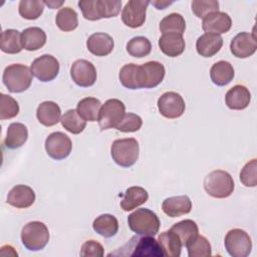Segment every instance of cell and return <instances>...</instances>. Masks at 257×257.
Returning a JSON list of instances; mask_svg holds the SVG:
<instances>
[{
  "label": "cell",
  "mask_w": 257,
  "mask_h": 257,
  "mask_svg": "<svg viewBox=\"0 0 257 257\" xmlns=\"http://www.w3.org/2000/svg\"><path fill=\"white\" fill-rule=\"evenodd\" d=\"M101 102L95 97H84L77 103L76 110L78 114L88 121H96L98 119Z\"/></svg>",
  "instance_id": "obj_33"
},
{
  "label": "cell",
  "mask_w": 257,
  "mask_h": 257,
  "mask_svg": "<svg viewBox=\"0 0 257 257\" xmlns=\"http://www.w3.org/2000/svg\"><path fill=\"white\" fill-rule=\"evenodd\" d=\"M140 147L134 138L115 140L110 147V155L114 163L120 167L128 168L139 159Z\"/></svg>",
  "instance_id": "obj_6"
},
{
  "label": "cell",
  "mask_w": 257,
  "mask_h": 257,
  "mask_svg": "<svg viewBox=\"0 0 257 257\" xmlns=\"http://www.w3.org/2000/svg\"><path fill=\"white\" fill-rule=\"evenodd\" d=\"M60 122L62 126L73 135H78L86 126V120H84L77 112L76 109H68L61 116Z\"/></svg>",
  "instance_id": "obj_36"
},
{
  "label": "cell",
  "mask_w": 257,
  "mask_h": 257,
  "mask_svg": "<svg viewBox=\"0 0 257 257\" xmlns=\"http://www.w3.org/2000/svg\"><path fill=\"white\" fill-rule=\"evenodd\" d=\"M1 50L8 54L19 53L22 49L21 33L15 29H6L1 33Z\"/></svg>",
  "instance_id": "obj_32"
},
{
  "label": "cell",
  "mask_w": 257,
  "mask_h": 257,
  "mask_svg": "<svg viewBox=\"0 0 257 257\" xmlns=\"http://www.w3.org/2000/svg\"><path fill=\"white\" fill-rule=\"evenodd\" d=\"M70 75L72 80L81 87L93 85L97 76L94 65L85 59H78L72 63Z\"/></svg>",
  "instance_id": "obj_14"
},
{
  "label": "cell",
  "mask_w": 257,
  "mask_h": 257,
  "mask_svg": "<svg viewBox=\"0 0 257 257\" xmlns=\"http://www.w3.org/2000/svg\"><path fill=\"white\" fill-rule=\"evenodd\" d=\"M55 22L57 27L64 31H72L78 26L77 13L70 7H62L56 14Z\"/></svg>",
  "instance_id": "obj_35"
},
{
  "label": "cell",
  "mask_w": 257,
  "mask_h": 257,
  "mask_svg": "<svg viewBox=\"0 0 257 257\" xmlns=\"http://www.w3.org/2000/svg\"><path fill=\"white\" fill-rule=\"evenodd\" d=\"M104 255L103 247L95 240L85 241L80 249V256L83 257H102Z\"/></svg>",
  "instance_id": "obj_45"
},
{
  "label": "cell",
  "mask_w": 257,
  "mask_h": 257,
  "mask_svg": "<svg viewBox=\"0 0 257 257\" xmlns=\"http://www.w3.org/2000/svg\"><path fill=\"white\" fill-rule=\"evenodd\" d=\"M170 230H172L174 233L178 235L183 246H186V244L190 240H192L195 236L199 234L198 225L196 224L195 221L190 219L183 220L174 224Z\"/></svg>",
  "instance_id": "obj_34"
},
{
  "label": "cell",
  "mask_w": 257,
  "mask_h": 257,
  "mask_svg": "<svg viewBox=\"0 0 257 257\" xmlns=\"http://www.w3.org/2000/svg\"><path fill=\"white\" fill-rule=\"evenodd\" d=\"M21 241L24 247L30 251L43 249L49 241L47 226L40 221L27 223L21 230Z\"/></svg>",
  "instance_id": "obj_7"
},
{
  "label": "cell",
  "mask_w": 257,
  "mask_h": 257,
  "mask_svg": "<svg viewBox=\"0 0 257 257\" xmlns=\"http://www.w3.org/2000/svg\"><path fill=\"white\" fill-rule=\"evenodd\" d=\"M35 201L34 191L26 185L13 187L7 196V203L15 208L25 209L30 207Z\"/></svg>",
  "instance_id": "obj_18"
},
{
  "label": "cell",
  "mask_w": 257,
  "mask_h": 257,
  "mask_svg": "<svg viewBox=\"0 0 257 257\" xmlns=\"http://www.w3.org/2000/svg\"><path fill=\"white\" fill-rule=\"evenodd\" d=\"M186 29V21L179 13H171L165 16L160 22V30L164 33L182 34Z\"/></svg>",
  "instance_id": "obj_37"
},
{
  "label": "cell",
  "mask_w": 257,
  "mask_h": 257,
  "mask_svg": "<svg viewBox=\"0 0 257 257\" xmlns=\"http://www.w3.org/2000/svg\"><path fill=\"white\" fill-rule=\"evenodd\" d=\"M19 112L18 102L10 95L0 94V119H9L15 117Z\"/></svg>",
  "instance_id": "obj_41"
},
{
  "label": "cell",
  "mask_w": 257,
  "mask_h": 257,
  "mask_svg": "<svg viewBox=\"0 0 257 257\" xmlns=\"http://www.w3.org/2000/svg\"><path fill=\"white\" fill-rule=\"evenodd\" d=\"M133 256V257H163L164 252L154 236L139 238L134 236L124 246L117 251L109 253L108 256Z\"/></svg>",
  "instance_id": "obj_1"
},
{
  "label": "cell",
  "mask_w": 257,
  "mask_h": 257,
  "mask_svg": "<svg viewBox=\"0 0 257 257\" xmlns=\"http://www.w3.org/2000/svg\"><path fill=\"white\" fill-rule=\"evenodd\" d=\"M158 108L163 116L167 118H177L185 112L186 104L179 93L167 91L158 99Z\"/></svg>",
  "instance_id": "obj_13"
},
{
  "label": "cell",
  "mask_w": 257,
  "mask_h": 257,
  "mask_svg": "<svg viewBox=\"0 0 257 257\" xmlns=\"http://www.w3.org/2000/svg\"><path fill=\"white\" fill-rule=\"evenodd\" d=\"M125 113V106L122 101L116 98L107 99L100 107L98 124L101 131L115 127Z\"/></svg>",
  "instance_id": "obj_9"
},
{
  "label": "cell",
  "mask_w": 257,
  "mask_h": 257,
  "mask_svg": "<svg viewBox=\"0 0 257 257\" xmlns=\"http://www.w3.org/2000/svg\"><path fill=\"white\" fill-rule=\"evenodd\" d=\"M32 75L31 68L21 63H14L5 67L2 80L10 92L19 93L30 87Z\"/></svg>",
  "instance_id": "obj_4"
},
{
  "label": "cell",
  "mask_w": 257,
  "mask_h": 257,
  "mask_svg": "<svg viewBox=\"0 0 257 257\" xmlns=\"http://www.w3.org/2000/svg\"><path fill=\"white\" fill-rule=\"evenodd\" d=\"M149 199L147 190L142 187L134 186L128 188L123 194V198L120 201V207L123 211H132L137 207L145 204Z\"/></svg>",
  "instance_id": "obj_29"
},
{
  "label": "cell",
  "mask_w": 257,
  "mask_h": 257,
  "mask_svg": "<svg viewBox=\"0 0 257 257\" xmlns=\"http://www.w3.org/2000/svg\"><path fill=\"white\" fill-rule=\"evenodd\" d=\"M92 228L97 234L105 238H110L117 233L118 222L113 215L102 214L94 219Z\"/></svg>",
  "instance_id": "obj_31"
},
{
  "label": "cell",
  "mask_w": 257,
  "mask_h": 257,
  "mask_svg": "<svg viewBox=\"0 0 257 257\" xmlns=\"http://www.w3.org/2000/svg\"><path fill=\"white\" fill-rule=\"evenodd\" d=\"M158 242L165 256L179 257L181 255L183 244L178 235L172 230L161 233L158 237Z\"/></svg>",
  "instance_id": "obj_30"
},
{
  "label": "cell",
  "mask_w": 257,
  "mask_h": 257,
  "mask_svg": "<svg viewBox=\"0 0 257 257\" xmlns=\"http://www.w3.org/2000/svg\"><path fill=\"white\" fill-rule=\"evenodd\" d=\"M162 209L166 215L175 218L186 215L192 210V202L186 195L170 197L164 200Z\"/></svg>",
  "instance_id": "obj_19"
},
{
  "label": "cell",
  "mask_w": 257,
  "mask_h": 257,
  "mask_svg": "<svg viewBox=\"0 0 257 257\" xmlns=\"http://www.w3.org/2000/svg\"><path fill=\"white\" fill-rule=\"evenodd\" d=\"M192 11L198 18H205L207 15L219 11V2L216 0H195L192 1Z\"/></svg>",
  "instance_id": "obj_42"
},
{
  "label": "cell",
  "mask_w": 257,
  "mask_h": 257,
  "mask_svg": "<svg viewBox=\"0 0 257 257\" xmlns=\"http://www.w3.org/2000/svg\"><path fill=\"white\" fill-rule=\"evenodd\" d=\"M225 249L232 257H247L252 250V241L248 233L242 229L230 230L224 240Z\"/></svg>",
  "instance_id": "obj_8"
},
{
  "label": "cell",
  "mask_w": 257,
  "mask_h": 257,
  "mask_svg": "<svg viewBox=\"0 0 257 257\" xmlns=\"http://www.w3.org/2000/svg\"><path fill=\"white\" fill-rule=\"evenodd\" d=\"M232 20L231 17L225 12H213L203 18L202 28L206 33L222 34L231 29Z\"/></svg>",
  "instance_id": "obj_16"
},
{
  "label": "cell",
  "mask_w": 257,
  "mask_h": 257,
  "mask_svg": "<svg viewBox=\"0 0 257 257\" xmlns=\"http://www.w3.org/2000/svg\"><path fill=\"white\" fill-rule=\"evenodd\" d=\"M71 140L64 133L54 132L45 140L46 153L54 160H63L67 158L71 152Z\"/></svg>",
  "instance_id": "obj_11"
},
{
  "label": "cell",
  "mask_w": 257,
  "mask_h": 257,
  "mask_svg": "<svg viewBox=\"0 0 257 257\" xmlns=\"http://www.w3.org/2000/svg\"><path fill=\"white\" fill-rule=\"evenodd\" d=\"M152 43L144 36H136L132 38L126 44V51L133 57L142 58L151 53Z\"/></svg>",
  "instance_id": "obj_39"
},
{
  "label": "cell",
  "mask_w": 257,
  "mask_h": 257,
  "mask_svg": "<svg viewBox=\"0 0 257 257\" xmlns=\"http://www.w3.org/2000/svg\"><path fill=\"white\" fill-rule=\"evenodd\" d=\"M44 1L39 0H21L19 2V14L24 19L35 20L43 12Z\"/></svg>",
  "instance_id": "obj_40"
},
{
  "label": "cell",
  "mask_w": 257,
  "mask_h": 257,
  "mask_svg": "<svg viewBox=\"0 0 257 257\" xmlns=\"http://www.w3.org/2000/svg\"><path fill=\"white\" fill-rule=\"evenodd\" d=\"M223 38L219 34L204 33L196 41L197 52L203 57H212L220 51Z\"/></svg>",
  "instance_id": "obj_24"
},
{
  "label": "cell",
  "mask_w": 257,
  "mask_h": 257,
  "mask_svg": "<svg viewBox=\"0 0 257 257\" xmlns=\"http://www.w3.org/2000/svg\"><path fill=\"white\" fill-rule=\"evenodd\" d=\"M257 160L248 162L240 172V181L245 187H256L257 185Z\"/></svg>",
  "instance_id": "obj_44"
},
{
  "label": "cell",
  "mask_w": 257,
  "mask_h": 257,
  "mask_svg": "<svg viewBox=\"0 0 257 257\" xmlns=\"http://www.w3.org/2000/svg\"><path fill=\"white\" fill-rule=\"evenodd\" d=\"M63 3H64L63 1H59V2H57V1H53V0H51V1H44V4H45V5H47L50 9L58 8V7H60Z\"/></svg>",
  "instance_id": "obj_47"
},
{
  "label": "cell",
  "mask_w": 257,
  "mask_h": 257,
  "mask_svg": "<svg viewBox=\"0 0 257 257\" xmlns=\"http://www.w3.org/2000/svg\"><path fill=\"white\" fill-rule=\"evenodd\" d=\"M144 79V88H154L164 79L166 69L159 61H149L141 65Z\"/></svg>",
  "instance_id": "obj_22"
},
{
  "label": "cell",
  "mask_w": 257,
  "mask_h": 257,
  "mask_svg": "<svg viewBox=\"0 0 257 257\" xmlns=\"http://www.w3.org/2000/svg\"><path fill=\"white\" fill-rule=\"evenodd\" d=\"M130 229L137 235L155 236L160 230V219L158 215L150 209H137L127 217Z\"/></svg>",
  "instance_id": "obj_3"
},
{
  "label": "cell",
  "mask_w": 257,
  "mask_h": 257,
  "mask_svg": "<svg viewBox=\"0 0 257 257\" xmlns=\"http://www.w3.org/2000/svg\"><path fill=\"white\" fill-rule=\"evenodd\" d=\"M28 138V130L21 122H12L9 124L4 140V145L7 149H18L22 147Z\"/></svg>",
  "instance_id": "obj_28"
},
{
  "label": "cell",
  "mask_w": 257,
  "mask_h": 257,
  "mask_svg": "<svg viewBox=\"0 0 257 257\" xmlns=\"http://www.w3.org/2000/svg\"><path fill=\"white\" fill-rule=\"evenodd\" d=\"M38 121L45 126H52L61 119V110L59 105L54 101L41 102L36 110Z\"/></svg>",
  "instance_id": "obj_25"
},
{
  "label": "cell",
  "mask_w": 257,
  "mask_h": 257,
  "mask_svg": "<svg viewBox=\"0 0 257 257\" xmlns=\"http://www.w3.org/2000/svg\"><path fill=\"white\" fill-rule=\"evenodd\" d=\"M150 3L155 5L157 9H165L168 5H171L173 3V1H171V2H169V1H153Z\"/></svg>",
  "instance_id": "obj_46"
},
{
  "label": "cell",
  "mask_w": 257,
  "mask_h": 257,
  "mask_svg": "<svg viewBox=\"0 0 257 257\" xmlns=\"http://www.w3.org/2000/svg\"><path fill=\"white\" fill-rule=\"evenodd\" d=\"M86 47L95 56H106L112 51L114 42L112 37L107 33L96 32L87 38Z\"/></svg>",
  "instance_id": "obj_17"
},
{
  "label": "cell",
  "mask_w": 257,
  "mask_h": 257,
  "mask_svg": "<svg viewBox=\"0 0 257 257\" xmlns=\"http://www.w3.org/2000/svg\"><path fill=\"white\" fill-rule=\"evenodd\" d=\"M257 49V41L254 33L240 32L230 43V50L237 58H247L252 56Z\"/></svg>",
  "instance_id": "obj_15"
},
{
  "label": "cell",
  "mask_w": 257,
  "mask_h": 257,
  "mask_svg": "<svg viewBox=\"0 0 257 257\" xmlns=\"http://www.w3.org/2000/svg\"><path fill=\"white\" fill-rule=\"evenodd\" d=\"M159 47L167 56L177 57L184 52L186 43L182 34L164 33L159 39Z\"/></svg>",
  "instance_id": "obj_20"
},
{
  "label": "cell",
  "mask_w": 257,
  "mask_h": 257,
  "mask_svg": "<svg viewBox=\"0 0 257 257\" xmlns=\"http://www.w3.org/2000/svg\"><path fill=\"white\" fill-rule=\"evenodd\" d=\"M149 4L150 1L148 0H130L126 2L121 12V20L124 25L131 28L141 27L145 23Z\"/></svg>",
  "instance_id": "obj_12"
},
{
  "label": "cell",
  "mask_w": 257,
  "mask_h": 257,
  "mask_svg": "<svg viewBox=\"0 0 257 257\" xmlns=\"http://www.w3.org/2000/svg\"><path fill=\"white\" fill-rule=\"evenodd\" d=\"M251 100V93L249 89L241 84L234 85L231 87L226 95L225 101L229 108L235 110H241L246 108Z\"/></svg>",
  "instance_id": "obj_23"
},
{
  "label": "cell",
  "mask_w": 257,
  "mask_h": 257,
  "mask_svg": "<svg viewBox=\"0 0 257 257\" xmlns=\"http://www.w3.org/2000/svg\"><path fill=\"white\" fill-rule=\"evenodd\" d=\"M119 81L128 89L144 88V79L141 65L135 63L124 64L119 70Z\"/></svg>",
  "instance_id": "obj_21"
},
{
  "label": "cell",
  "mask_w": 257,
  "mask_h": 257,
  "mask_svg": "<svg viewBox=\"0 0 257 257\" xmlns=\"http://www.w3.org/2000/svg\"><path fill=\"white\" fill-rule=\"evenodd\" d=\"M30 68L32 74L38 80L48 82L58 75L59 62L54 56L50 54H43L33 60Z\"/></svg>",
  "instance_id": "obj_10"
},
{
  "label": "cell",
  "mask_w": 257,
  "mask_h": 257,
  "mask_svg": "<svg viewBox=\"0 0 257 257\" xmlns=\"http://www.w3.org/2000/svg\"><path fill=\"white\" fill-rule=\"evenodd\" d=\"M234 68L232 64L225 60L214 63L210 69L211 80L218 86H225L234 78Z\"/></svg>",
  "instance_id": "obj_27"
},
{
  "label": "cell",
  "mask_w": 257,
  "mask_h": 257,
  "mask_svg": "<svg viewBox=\"0 0 257 257\" xmlns=\"http://www.w3.org/2000/svg\"><path fill=\"white\" fill-rule=\"evenodd\" d=\"M78 6L85 19L90 21L115 17L120 11V0H80Z\"/></svg>",
  "instance_id": "obj_2"
},
{
  "label": "cell",
  "mask_w": 257,
  "mask_h": 257,
  "mask_svg": "<svg viewBox=\"0 0 257 257\" xmlns=\"http://www.w3.org/2000/svg\"><path fill=\"white\" fill-rule=\"evenodd\" d=\"M21 42L24 49L35 51L46 43V34L39 27H28L21 32Z\"/></svg>",
  "instance_id": "obj_26"
},
{
  "label": "cell",
  "mask_w": 257,
  "mask_h": 257,
  "mask_svg": "<svg viewBox=\"0 0 257 257\" xmlns=\"http://www.w3.org/2000/svg\"><path fill=\"white\" fill-rule=\"evenodd\" d=\"M142 124L143 119L140 115L133 112H125L115 128L122 133H134L139 131L142 127Z\"/></svg>",
  "instance_id": "obj_43"
},
{
  "label": "cell",
  "mask_w": 257,
  "mask_h": 257,
  "mask_svg": "<svg viewBox=\"0 0 257 257\" xmlns=\"http://www.w3.org/2000/svg\"><path fill=\"white\" fill-rule=\"evenodd\" d=\"M186 247L189 257H206L212 254L210 242L206 237L199 234L190 240Z\"/></svg>",
  "instance_id": "obj_38"
},
{
  "label": "cell",
  "mask_w": 257,
  "mask_h": 257,
  "mask_svg": "<svg viewBox=\"0 0 257 257\" xmlns=\"http://www.w3.org/2000/svg\"><path fill=\"white\" fill-rule=\"evenodd\" d=\"M234 186L232 176L223 170L213 171L204 179V189L207 194L218 199L229 197L234 191Z\"/></svg>",
  "instance_id": "obj_5"
}]
</instances>
